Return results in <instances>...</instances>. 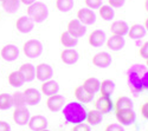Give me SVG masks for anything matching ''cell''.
<instances>
[{
	"mask_svg": "<svg viewBox=\"0 0 148 131\" xmlns=\"http://www.w3.org/2000/svg\"><path fill=\"white\" fill-rule=\"evenodd\" d=\"M127 84L135 96L148 91V67L143 64L132 65L127 70Z\"/></svg>",
	"mask_w": 148,
	"mask_h": 131,
	"instance_id": "6da1fadb",
	"label": "cell"
},
{
	"mask_svg": "<svg viewBox=\"0 0 148 131\" xmlns=\"http://www.w3.org/2000/svg\"><path fill=\"white\" fill-rule=\"evenodd\" d=\"M63 110V117L66 123L69 124H79L84 123L87 119L88 110L85 106L79 102H70L64 105Z\"/></svg>",
	"mask_w": 148,
	"mask_h": 131,
	"instance_id": "7a4b0ae2",
	"label": "cell"
},
{
	"mask_svg": "<svg viewBox=\"0 0 148 131\" xmlns=\"http://www.w3.org/2000/svg\"><path fill=\"white\" fill-rule=\"evenodd\" d=\"M27 17H30L33 22H43L49 17V8L44 3L34 1L33 4L29 5Z\"/></svg>",
	"mask_w": 148,
	"mask_h": 131,
	"instance_id": "3957f363",
	"label": "cell"
},
{
	"mask_svg": "<svg viewBox=\"0 0 148 131\" xmlns=\"http://www.w3.org/2000/svg\"><path fill=\"white\" fill-rule=\"evenodd\" d=\"M23 51L27 58H31V59L39 58L43 53V44L37 39H30L24 44Z\"/></svg>",
	"mask_w": 148,
	"mask_h": 131,
	"instance_id": "277c9868",
	"label": "cell"
},
{
	"mask_svg": "<svg viewBox=\"0 0 148 131\" xmlns=\"http://www.w3.org/2000/svg\"><path fill=\"white\" fill-rule=\"evenodd\" d=\"M115 116L117 122L122 126H129L133 125L136 121V113L133 109H125V110H117L115 111Z\"/></svg>",
	"mask_w": 148,
	"mask_h": 131,
	"instance_id": "5b68a950",
	"label": "cell"
},
{
	"mask_svg": "<svg viewBox=\"0 0 148 131\" xmlns=\"http://www.w3.org/2000/svg\"><path fill=\"white\" fill-rule=\"evenodd\" d=\"M66 29H68L66 31L71 35H73L75 38H77V39L81 38V37H83V35L87 33V26L83 25V24L78 19H73V20L69 21Z\"/></svg>",
	"mask_w": 148,
	"mask_h": 131,
	"instance_id": "8992f818",
	"label": "cell"
},
{
	"mask_svg": "<svg viewBox=\"0 0 148 131\" xmlns=\"http://www.w3.org/2000/svg\"><path fill=\"white\" fill-rule=\"evenodd\" d=\"M0 56L5 62H14L19 57V49L13 44H7L0 51Z\"/></svg>",
	"mask_w": 148,
	"mask_h": 131,
	"instance_id": "52a82bcc",
	"label": "cell"
},
{
	"mask_svg": "<svg viewBox=\"0 0 148 131\" xmlns=\"http://www.w3.org/2000/svg\"><path fill=\"white\" fill-rule=\"evenodd\" d=\"M65 104V98L62 96V94H53V96H50L46 100V106L47 109L51 112H58L62 109L64 108Z\"/></svg>",
	"mask_w": 148,
	"mask_h": 131,
	"instance_id": "ba28073f",
	"label": "cell"
},
{
	"mask_svg": "<svg viewBox=\"0 0 148 131\" xmlns=\"http://www.w3.org/2000/svg\"><path fill=\"white\" fill-rule=\"evenodd\" d=\"M95 108L97 111H100L102 115L109 113L114 109V102L112 100V97L108 96H100L95 103Z\"/></svg>",
	"mask_w": 148,
	"mask_h": 131,
	"instance_id": "9c48e42d",
	"label": "cell"
},
{
	"mask_svg": "<svg viewBox=\"0 0 148 131\" xmlns=\"http://www.w3.org/2000/svg\"><path fill=\"white\" fill-rule=\"evenodd\" d=\"M52 76H53V70L49 64L42 63L36 66V78L38 80L46 81L49 79H51Z\"/></svg>",
	"mask_w": 148,
	"mask_h": 131,
	"instance_id": "30bf717a",
	"label": "cell"
},
{
	"mask_svg": "<svg viewBox=\"0 0 148 131\" xmlns=\"http://www.w3.org/2000/svg\"><path fill=\"white\" fill-rule=\"evenodd\" d=\"M77 19L83 24V25H92V24L96 22V14L94 10H90L88 7L81 8L77 12Z\"/></svg>",
	"mask_w": 148,
	"mask_h": 131,
	"instance_id": "8fae6325",
	"label": "cell"
},
{
	"mask_svg": "<svg viewBox=\"0 0 148 131\" xmlns=\"http://www.w3.org/2000/svg\"><path fill=\"white\" fill-rule=\"evenodd\" d=\"M112 62L113 58L108 52H98L92 57V64L100 69H107L112 65Z\"/></svg>",
	"mask_w": 148,
	"mask_h": 131,
	"instance_id": "7c38bea8",
	"label": "cell"
},
{
	"mask_svg": "<svg viewBox=\"0 0 148 131\" xmlns=\"http://www.w3.org/2000/svg\"><path fill=\"white\" fill-rule=\"evenodd\" d=\"M30 119V111L26 106L16 108L13 111V121L18 125H26Z\"/></svg>",
	"mask_w": 148,
	"mask_h": 131,
	"instance_id": "4fadbf2b",
	"label": "cell"
},
{
	"mask_svg": "<svg viewBox=\"0 0 148 131\" xmlns=\"http://www.w3.org/2000/svg\"><path fill=\"white\" fill-rule=\"evenodd\" d=\"M106 40H107V34L102 30H94L89 34V38H88V41H89V44L92 47H101V46H103Z\"/></svg>",
	"mask_w": 148,
	"mask_h": 131,
	"instance_id": "5bb4252c",
	"label": "cell"
},
{
	"mask_svg": "<svg viewBox=\"0 0 148 131\" xmlns=\"http://www.w3.org/2000/svg\"><path fill=\"white\" fill-rule=\"evenodd\" d=\"M16 27H17V30H18L20 33L26 34V33H30V32L33 30L34 22H33V20H32L30 17L23 16V17H20V18L17 20Z\"/></svg>",
	"mask_w": 148,
	"mask_h": 131,
	"instance_id": "9a60e30c",
	"label": "cell"
},
{
	"mask_svg": "<svg viewBox=\"0 0 148 131\" xmlns=\"http://www.w3.org/2000/svg\"><path fill=\"white\" fill-rule=\"evenodd\" d=\"M27 124H29V128L32 131H40L43 129H46L49 123H47V119H46L44 116L36 115V116L30 117Z\"/></svg>",
	"mask_w": 148,
	"mask_h": 131,
	"instance_id": "2e32d148",
	"label": "cell"
},
{
	"mask_svg": "<svg viewBox=\"0 0 148 131\" xmlns=\"http://www.w3.org/2000/svg\"><path fill=\"white\" fill-rule=\"evenodd\" d=\"M79 54L75 49H65L60 52V60L66 65H73L78 62Z\"/></svg>",
	"mask_w": 148,
	"mask_h": 131,
	"instance_id": "e0dca14e",
	"label": "cell"
},
{
	"mask_svg": "<svg viewBox=\"0 0 148 131\" xmlns=\"http://www.w3.org/2000/svg\"><path fill=\"white\" fill-rule=\"evenodd\" d=\"M106 44H107V47L109 50H112V51H121L123 47H125V45H126V40H125V38H123V37H121V35L112 34V37L107 38Z\"/></svg>",
	"mask_w": 148,
	"mask_h": 131,
	"instance_id": "ac0fdd59",
	"label": "cell"
},
{
	"mask_svg": "<svg viewBox=\"0 0 148 131\" xmlns=\"http://www.w3.org/2000/svg\"><path fill=\"white\" fill-rule=\"evenodd\" d=\"M24 96H25V102L27 105H37L40 103V99H42L40 92L34 88L26 89L24 91Z\"/></svg>",
	"mask_w": 148,
	"mask_h": 131,
	"instance_id": "d6986e66",
	"label": "cell"
},
{
	"mask_svg": "<svg viewBox=\"0 0 148 131\" xmlns=\"http://www.w3.org/2000/svg\"><path fill=\"white\" fill-rule=\"evenodd\" d=\"M110 31H112L113 34L115 35H121V37H125V35L128 34V31H129V25L123 21V20H116L110 26Z\"/></svg>",
	"mask_w": 148,
	"mask_h": 131,
	"instance_id": "ffe728a7",
	"label": "cell"
},
{
	"mask_svg": "<svg viewBox=\"0 0 148 131\" xmlns=\"http://www.w3.org/2000/svg\"><path fill=\"white\" fill-rule=\"evenodd\" d=\"M42 92L45 94V96L50 97L53 96V94H57L59 92V84L56 80L49 79L46 81H43L42 84Z\"/></svg>",
	"mask_w": 148,
	"mask_h": 131,
	"instance_id": "44dd1931",
	"label": "cell"
},
{
	"mask_svg": "<svg viewBox=\"0 0 148 131\" xmlns=\"http://www.w3.org/2000/svg\"><path fill=\"white\" fill-rule=\"evenodd\" d=\"M94 96L95 94H92L89 91H87L82 85H79V86H77L75 89V97H76L77 102H79L82 104H87V103L92 102Z\"/></svg>",
	"mask_w": 148,
	"mask_h": 131,
	"instance_id": "7402d4cb",
	"label": "cell"
},
{
	"mask_svg": "<svg viewBox=\"0 0 148 131\" xmlns=\"http://www.w3.org/2000/svg\"><path fill=\"white\" fill-rule=\"evenodd\" d=\"M147 31L145 29V26L140 25V24H134L129 27V31H128V35L134 39V40H139V39H142L145 35H146Z\"/></svg>",
	"mask_w": 148,
	"mask_h": 131,
	"instance_id": "603a6c76",
	"label": "cell"
},
{
	"mask_svg": "<svg viewBox=\"0 0 148 131\" xmlns=\"http://www.w3.org/2000/svg\"><path fill=\"white\" fill-rule=\"evenodd\" d=\"M19 72L24 76L25 81H32L36 78V66L30 63L23 64L19 69Z\"/></svg>",
	"mask_w": 148,
	"mask_h": 131,
	"instance_id": "cb8c5ba5",
	"label": "cell"
},
{
	"mask_svg": "<svg viewBox=\"0 0 148 131\" xmlns=\"http://www.w3.org/2000/svg\"><path fill=\"white\" fill-rule=\"evenodd\" d=\"M100 85H101V81L98 80L97 78H95V77H90V78H87L84 80V83H83V88L87 90V91H89L90 93H92V94H95V93H97V92H100Z\"/></svg>",
	"mask_w": 148,
	"mask_h": 131,
	"instance_id": "d4e9b609",
	"label": "cell"
},
{
	"mask_svg": "<svg viewBox=\"0 0 148 131\" xmlns=\"http://www.w3.org/2000/svg\"><path fill=\"white\" fill-rule=\"evenodd\" d=\"M102 121H103V115H102L100 111H97L96 109L88 111V113H87V119H85V122L88 123V125L95 126V125H98L100 123H102Z\"/></svg>",
	"mask_w": 148,
	"mask_h": 131,
	"instance_id": "484cf974",
	"label": "cell"
},
{
	"mask_svg": "<svg viewBox=\"0 0 148 131\" xmlns=\"http://www.w3.org/2000/svg\"><path fill=\"white\" fill-rule=\"evenodd\" d=\"M134 103L133 100L127 97V96H121L116 99V102L114 103V109L115 111L117 110H125V109H133Z\"/></svg>",
	"mask_w": 148,
	"mask_h": 131,
	"instance_id": "4316f807",
	"label": "cell"
},
{
	"mask_svg": "<svg viewBox=\"0 0 148 131\" xmlns=\"http://www.w3.org/2000/svg\"><path fill=\"white\" fill-rule=\"evenodd\" d=\"M114 91H115V83L112 79H106V80L101 81V85H100L101 96L112 97Z\"/></svg>",
	"mask_w": 148,
	"mask_h": 131,
	"instance_id": "83f0119b",
	"label": "cell"
},
{
	"mask_svg": "<svg viewBox=\"0 0 148 131\" xmlns=\"http://www.w3.org/2000/svg\"><path fill=\"white\" fill-rule=\"evenodd\" d=\"M24 83H25V78L24 76L18 71H13V72H11L10 76H8V84L13 88H20L21 85H24Z\"/></svg>",
	"mask_w": 148,
	"mask_h": 131,
	"instance_id": "f1b7e54d",
	"label": "cell"
},
{
	"mask_svg": "<svg viewBox=\"0 0 148 131\" xmlns=\"http://www.w3.org/2000/svg\"><path fill=\"white\" fill-rule=\"evenodd\" d=\"M60 43H62L63 46L71 49V47H75L78 44V39L75 38L73 35H71L68 31H64L63 33L60 34Z\"/></svg>",
	"mask_w": 148,
	"mask_h": 131,
	"instance_id": "f546056e",
	"label": "cell"
},
{
	"mask_svg": "<svg viewBox=\"0 0 148 131\" xmlns=\"http://www.w3.org/2000/svg\"><path fill=\"white\" fill-rule=\"evenodd\" d=\"M1 6L7 13H16L20 7V0H3Z\"/></svg>",
	"mask_w": 148,
	"mask_h": 131,
	"instance_id": "4dcf8cb0",
	"label": "cell"
},
{
	"mask_svg": "<svg viewBox=\"0 0 148 131\" xmlns=\"http://www.w3.org/2000/svg\"><path fill=\"white\" fill-rule=\"evenodd\" d=\"M98 11H100V16L102 17V19L106 21H112L115 17L114 8L110 7L109 5H102L100 8H98Z\"/></svg>",
	"mask_w": 148,
	"mask_h": 131,
	"instance_id": "1f68e13d",
	"label": "cell"
},
{
	"mask_svg": "<svg viewBox=\"0 0 148 131\" xmlns=\"http://www.w3.org/2000/svg\"><path fill=\"white\" fill-rule=\"evenodd\" d=\"M75 6L73 0H56V7L62 13H66V12L71 11Z\"/></svg>",
	"mask_w": 148,
	"mask_h": 131,
	"instance_id": "d6a6232c",
	"label": "cell"
},
{
	"mask_svg": "<svg viewBox=\"0 0 148 131\" xmlns=\"http://www.w3.org/2000/svg\"><path fill=\"white\" fill-rule=\"evenodd\" d=\"M13 106L12 96L8 93H0V110H8Z\"/></svg>",
	"mask_w": 148,
	"mask_h": 131,
	"instance_id": "836d02e7",
	"label": "cell"
},
{
	"mask_svg": "<svg viewBox=\"0 0 148 131\" xmlns=\"http://www.w3.org/2000/svg\"><path fill=\"white\" fill-rule=\"evenodd\" d=\"M12 102H13V106L14 108H21V106H26V102H25V96H24V92H14L12 94Z\"/></svg>",
	"mask_w": 148,
	"mask_h": 131,
	"instance_id": "e575fe53",
	"label": "cell"
},
{
	"mask_svg": "<svg viewBox=\"0 0 148 131\" xmlns=\"http://www.w3.org/2000/svg\"><path fill=\"white\" fill-rule=\"evenodd\" d=\"M84 3L90 10H97L102 6V0H84Z\"/></svg>",
	"mask_w": 148,
	"mask_h": 131,
	"instance_id": "d590c367",
	"label": "cell"
},
{
	"mask_svg": "<svg viewBox=\"0 0 148 131\" xmlns=\"http://www.w3.org/2000/svg\"><path fill=\"white\" fill-rule=\"evenodd\" d=\"M71 131H91V128H90V125L85 124V123H79V124L73 125Z\"/></svg>",
	"mask_w": 148,
	"mask_h": 131,
	"instance_id": "8d00e7d4",
	"label": "cell"
},
{
	"mask_svg": "<svg viewBox=\"0 0 148 131\" xmlns=\"http://www.w3.org/2000/svg\"><path fill=\"white\" fill-rule=\"evenodd\" d=\"M104 131H125V128L119 123H112L106 126Z\"/></svg>",
	"mask_w": 148,
	"mask_h": 131,
	"instance_id": "74e56055",
	"label": "cell"
},
{
	"mask_svg": "<svg viewBox=\"0 0 148 131\" xmlns=\"http://www.w3.org/2000/svg\"><path fill=\"white\" fill-rule=\"evenodd\" d=\"M125 3H126V0H108L109 6L113 8H120L125 5Z\"/></svg>",
	"mask_w": 148,
	"mask_h": 131,
	"instance_id": "f35d334b",
	"label": "cell"
},
{
	"mask_svg": "<svg viewBox=\"0 0 148 131\" xmlns=\"http://www.w3.org/2000/svg\"><path fill=\"white\" fill-rule=\"evenodd\" d=\"M140 57H142L143 59H147L148 58V41H146L141 47H140Z\"/></svg>",
	"mask_w": 148,
	"mask_h": 131,
	"instance_id": "ab89813d",
	"label": "cell"
},
{
	"mask_svg": "<svg viewBox=\"0 0 148 131\" xmlns=\"http://www.w3.org/2000/svg\"><path fill=\"white\" fill-rule=\"evenodd\" d=\"M141 115L145 119H148V100L141 106Z\"/></svg>",
	"mask_w": 148,
	"mask_h": 131,
	"instance_id": "60d3db41",
	"label": "cell"
},
{
	"mask_svg": "<svg viewBox=\"0 0 148 131\" xmlns=\"http://www.w3.org/2000/svg\"><path fill=\"white\" fill-rule=\"evenodd\" d=\"M0 131H11L10 124L5 121H0Z\"/></svg>",
	"mask_w": 148,
	"mask_h": 131,
	"instance_id": "b9f144b4",
	"label": "cell"
},
{
	"mask_svg": "<svg viewBox=\"0 0 148 131\" xmlns=\"http://www.w3.org/2000/svg\"><path fill=\"white\" fill-rule=\"evenodd\" d=\"M34 1H37V0H20V3H23V4H25V5H31V4H33Z\"/></svg>",
	"mask_w": 148,
	"mask_h": 131,
	"instance_id": "7bdbcfd3",
	"label": "cell"
},
{
	"mask_svg": "<svg viewBox=\"0 0 148 131\" xmlns=\"http://www.w3.org/2000/svg\"><path fill=\"white\" fill-rule=\"evenodd\" d=\"M145 10L148 12V0H145Z\"/></svg>",
	"mask_w": 148,
	"mask_h": 131,
	"instance_id": "ee69618b",
	"label": "cell"
},
{
	"mask_svg": "<svg viewBox=\"0 0 148 131\" xmlns=\"http://www.w3.org/2000/svg\"><path fill=\"white\" fill-rule=\"evenodd\" d=\"M145 29H146V31H148V18L145 21Z\"/></svg>",
	"mask_w": 148,
	"mask_h": 131,
	"instance_id": "f6af8a7d",
	"label": "cell"
},
{
	"mask_svg": "<svg viewBox=\"0 0 148 131\" xmlns=\"http://www.w3.org/2000/svg\"><path fill=\"white\" fill-rule=\"evenodd\" d=\"M146 66H147V67H148V58H147V59H146Z\"/></svg>",
	"mask_w": 148,
	"mask_h": 131,
	"instance_id": "bcb514c9",
	"label": "cell"
},
{
	"mask_svg": "<svg viewBox=\"0 0 148 131\" xmlns=\"http://www.w3.org/2000/svg\"><path fill=\"white\" fill-rule=\"evenodd\" d=\"M40 131H50V130H49V129L46 128V129H43V130H40Z\"/></svg>",
	"mask_w": 148,
	"mask_h": 131,
	"instance_id": "7dc6e473",
	"label": "cell"
},
{
	"mask_svg": "<svg viewBox=\"0 0 148 131\" xmlns=\"http://www.w3.org/2000/svg\"><path fill=\"white\" fill-rule=\"evenodd\" d=\"M0 1H3V0H0Z\"/></svg>",
	"mask_w": 148,
	"mask_h": 131,
	"instance_id": "c3c4849f",
	"label": "cell"
}]
</instances>
